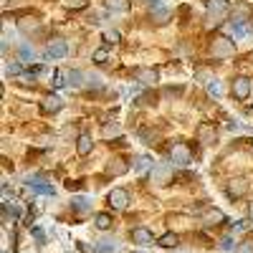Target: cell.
<instances>
[{
    "instance_id": "1",
    "label": "cell",
    "mask_w": 253,
    "mask_h": 253,
    "mask_svg": "<svg viewBox=\"0 0 253 253\" xmlns=\"http://www.w3.org/2000/svg\"><path fill=\"white\" fill-rule=\"evenodd\" d=\"M230 10L228 0H208V28H213L220 23V18Z\"/></svg>"
},
{
    "instance_id": "2",
    "label": "cell",
    "mask_w": 253,
    "mask_h": 253,
    "mask_svg": "<svg viewBox=\"0 0 253 253\" xmlns=\"http://www.w3.org/2000/svg\"><path fill=\"white\" fill-rule=\"evenodd\" d=\"M170 160H172L175 165L185 167V165L193 162V152H190V147H187L185 142H177V144H172V150H170Z\"/></svg>"
},
{
    "instance_id": "3",
    "label": "cell",
    "mask_w": 253,
    "mask_h": 253,
    "mask_svg": "<svg viewBox=\"0 0 253 253\" xmlns=\"http://www.w3.org/2000/svg\"><path fill=\"white\" fill-rule=\"evenodd\" d=\"M233 51H236V46L230 38H215L213 43H210V53L215 58H228V56H233Z\"/></svg>"
},
{
    "instance_id": "4",
    "label": "cell",
    "mask_w": 253,
    "mask_h": 253,
    "mask_svg": "<svg viewBox=\"0 0 253 253\" xmlns=\"http://www.w3.org/2000/svg\"><path fill=\"white\" fill-rule=\"evenodd\" d=\"M248 193V180L246 177H233L228 182V195L230 198H243Z\"/></svg>"
},
{
    "instance_id": "5",
    "label": "cell",
    "mask_w": 253,
    "mask_h": 253,
    "mask_svg": "<svg viewBox=\"0 0 253 253\" xmlns=\"http://www.w3.org/2000/svg\"><path fill=\"white\" fill-rule=\"evenodd\" d=\"M66 53H69V46H66V41H61V38L51 41V43L46 46V56L48 58H63Z\"/></svg>"
},
{
    "instance_id": "6",
    "label": "cell",
    "mask_w": 253,
    "mask_h": 253,
    "mask_svg": "<svg viewBox=\"0 0 253 253\" xmlns=\"http://www.w3.org/2000/svg\"><path fill=\"white\" fill-rule=\"evenodd\" d=\"M109 203H112V208H117V210H124V208H126V203H129V195H126V190H122V187H114L112 193H109Z\"/></svg>"
},
{
    "instance_id": "7",
    "label": "cell",
    "mask_w": 253,
    "mask_h": 253,
    "mask_svg": "<svg viewBox=\"0 0 253 253\" xmlns=\"http://www.w3.org/2000/svg\"><path fill=\"white\" fill-rule=\"evenodd\" d=\"M233 94H236L238 99H248V96H251V79L238 76V79L233 81Z\"/></svg>"
},
{
    "instance_id": "8",
    "label": "cell",
    "mask_w": 253,
    "mask_h": 253,
    "mask_svg": "<svg viewBox=\"0 0 253 253\" xmlns=\"http://www.w3.org/2000/svg\"><path fill=\"white\" fill-rule=\"evenodd\" d=\"M251 18V5L248 3H238L233 8V23H248Z\"/></svg>"
},
{
    "instance_id": "9",
    "label": "cell",
    "mask_w": 253,
    "mask_h": 253,
    "mask_svg": "<svg viewBox=\"0 0 253 253\" xmlns=\"http://www.w3.org/2000/svg\"><path fill=\"white\" fill-rule=\"evenodd\" d=\"M213 139H215V129L210 124H200L198 126V142H203V144H213Z\"/></svg>"
},
{
    "instance_id": "10",
    "label": "cell",
    "mask_w": 253,
    "mask_h": 253,
    "mask_svg": "<svg viewBox=\"0 0 253 253\" xmlns=\"http://www.w3.org/2000/svg\"><path fill=\"white\" fill-rule=\"evenodd\" d=\"M91 150H94V142H91V137H89V134H81V137L76 139V152H79L81 157H86Z\"/></svg>"
},
{
    "instance_id": "11",
    "label": "cell",
    "mask_w": 253,
    "mask_h": 253,
    "mask_svg": "<svg viewBox=\"0 0 253 253\" xmlns=\"http://www.w3.org/2000/svg\"><path fill=\"white\" fill-rule=\"evenodd\" d=\"M132 241L139 243V246H147V243H152V233L147 228H134L132 230Z\"/></svg>"
},
{
    "instance_id": "12",
    "label": "cell",
    "mask_w": 253,
    "mask_h": 253,
    "mask_svg": "<svg viewBox=\"0 0 253 253\" xmlns=\"http://www.w3.org/2000/svg\"><path fill=\"white\" fill-rule=\"evenodd\" d=\"M160 76H157V71L155 69H137V81L139 84H155Z\"/></svg>"
},
{
    "instance_id": "13",
    "label": "cell",
    "mask_w": 253,
    "mask_h": 253,
    "mask_svg": "<svg viewBox=\"0 0 253 253\" xmlns=\"http://www.w3.org/2000/svg\"><path fill=\"white\" fill-rule=\"evenodd\" d=\"M223 220H225V215L220 213L218 208H213V210H208V213L203 215V223H205V225H215V223H223Z\"/></svg>"
},
{
    "instance_id": "14",
    "label": "cell",
    "mask_w": 253,
    "mask_h": 253,
    "mask_svg": "<svg viewBox=\"0 0 253 253\" xmlns=\"http://www.w3.org/2000/svg\"><path fill=\"white\" fill-rule=\"evenodd\" d=\"M58 109H63V99H61V96L53 94V96H48V99L43 101V112H51V114H53V112H58Z\"/></svg>"
},
{
    "instance_id": "15",
    "label": "cell",
    "mask_w": 253,
    "mask_h": 253,
    "mask_svg": "<svg viewBox=\"0 0 253 253\" xmlns=\"http://www.w3.org/2000/svg\"><path fill=\"white\" fill-rule=\"evenodd\" d=\"M152 167V157H147V155H139L137 160H134V172L137 175H142V172H147Z\"/></svg>"
},
{
    "instance_id": "16",
    "label": "cell",
    "mask_w": 253,
    "mask_h": 253,
    "mask_svg": "<svg viewBox=\"0 0 253 253\" xmlns=\"http://www.w3.org/2000/svg\"><path fill=\"white\" fill-rule=\"evenodd\" d=\"M225 31H230L236 38H246L251 33V26L248 23H233V26H225Z\"/></svg>"
},
{
    "instance_id": "17",
    "label": "cell",
    "mask_w": 253,
    "mask_h": 253,
    "mask_svg": "<svg viewBox=\"0 0 253 253\" xmlns=\"http://www.w3.org/2000/svg\"><path fill=\"white\" fill-rule=\"evenodd\" d=\"M112 223H114V220H112V215H109V213H99V215L94 218V225H96L99 230H109V228H112Z\"/></svg>"
},
{
    "instance_id": "18",
    "label": "cell",
    "mask_w": 253,
    "mask_h": 253,
    "mask_svg": "<svg viewBox=\"0 0 253 253\" xmlns=\"http://www.w3.org/2000/svg\"><path fill=\"white\" fill-rule=\"evenodd\" d=\"M152 20L155 23H167V20H170V10H165L162 5H155L152 8Z\"/></svg>"
},
{
    "instance_id": "19",
    "label": "cell",
    "mask_w": 253,
    "mask_h": 253,
    "mask_svg": "<svg viewBox=\"0 0 253 253\" xmlns=\"http://www.w3.org/2000/svg\"><path fill=\"white\" fill-rule=\"evenodd\" d=\"M33 190H36V193H41V195H53L56 193V190H53V185H46V182H38V180H31L28 182Z\"/></svg>"
},
{
    "instance_id": "20",
    "label": "cell",
    "mask_w": 253,
    "mask_h": 253,
    "mask_svg": "<svg viewBox=\"0 0 253 253\" xmlns=\"http://www.w3.org/2000/svg\"><path fill=\"white\" fill-rule=\"evenodd\" d=\"M96 251L99 253H117L119 251V243L117 241H99L96 243Z\"/></svg>"
},
{
    "instance_id": "21",
    "label": "cell",
    "mask_w": 253,
    "mask_h": 253,
    "mask_svg": "<svg viewBox=\"0 0 253 253\" xmlns=\"http://www.w3.org/2000/svg\"><path fill=\"white\" fill-rule=\"evenodd\" d=\"M107 172H109V175H124V172H126L124 160H112V162H109V167H107Z\"/></svg>"
},
{
    "instance_id": "22",
    "label": "cell",
    "mask_w": 253,
    "mask_h": 253,
    "mask_svg": "<svg viewBox=\"0 0 253 253\" xmlns=\"http://www.w3.org/2000/svg\"><path fill=\"white\" fill-rule=\"evenodd\" d=\"M71 205H74V210H79V213H86L91 203H89V198L79 195V198H74V200H71Z\"/></svg>"
},
{
    "instance_id": "23",
    "label": "cell",
    "mask_w": 253,
    "mask_h": 253,
    "mask_svg": "<svg viewBox=\"0 0 253 253\" xmlns=\"http://www.w3.org/2000/svg\"><path fill=\"white\" fill-rule=\"evenodd\" d=\"M208 94H210V96H220V94H223V84H220L218 79H210V81H208Z\"/></svg>"
},
{
    "instance_id": "24",
    "label": "cell",
    "mask_w": 253,
    "mask_h": 253,
    "mask_svg": "<svg viewBox=\"0 0 253 253\" xmlns=\"http://www.w3.org/2000/svg\"><path fill=\"white\" fill-rule=\"evenodd\" d=\"M160 246H162V248H175V246H177V236H175V233H165V236L160 238Z\"/></svg>"
},
{
    "instance_id": "25",
    "label": "cell",
    "mask_w": 253,
    "mask_h": 253,
    "mask_svg": "<svg viewBox=\"0 0 253 253\" xmlns=\"http://www.w3.org/2000/svg\"><path fill=\"white\" fill-rule=\"evenodd\" d=\"M66 79H69V84H71V86H81V79H84V74L81 71H66Z\"/></svg>"
},
{
    "instance_id": "26",
    "label": "cell",
    "mask_w": 253,
    "mask_h": 253,
    "mask_svg": "<svg viewBox=\"0 0 253 253\" xmlns=\"http://www.w3.org/2000/svg\"><path fill=\"white\" fill-rule=\"evenodd\" d=\"M220 248L225 251V253H233L238 246H236V241H233V236H225L223 241H220Z\"/></svg>"
},
{
    "instance_id": "27",
    "label": "cell",
    "mask_w": 253,
    "mask_h": 253,
    "mask_svg": "<svg viewBox=\"0 0 253 253\" xmlns=\"http://www.w3.org/2000/svg\"><path fill=\"white\" fill-rule=\"evenodd\" d=\"M20 58H23V61H31V58H36V51H33V46H28V43H23V46H20Z\"/></svg>"
},
{
    "instance_id": "28",
    "label": "cell",
    "mask_w": 253,
    "mask_h": 253,
    "mask_svg": "<svg viewBox=\"0 0 253 253\" xmlns=\"http://www.w3.org/2000/svg\"><path fill=\"white\" fill-rule=\"evenodd\" d=\"M126 5H129L126 0H107V8L109 10H126Z\"/></svg>"
},
{
    "instance_id": "29",
    "label": "cell",
    "mask_w": 253,
    "mask_h": 253,
    "mask_svg": "<svg viewBox=\"0 0 253 253\" xmlns=\"http://www.w3.org/2000/svg\"><path fill=\"white\" fill-rule=\"evenodd\" d=\"M66 5H69L71 10H81V8L89 5V0H66Z\"/></svg>"
},
{
    "instance_id": "30",
    "label": "cell",
    "mask_w": 253,
    "mask_h": 253,
    "mask_svg": "<svg viewBox=\"0 0 253 253\" xmlns=\"http://www.w3.org/2000/svg\"><path fill=\"white\" fill-rule=\"evenodd\" d=\"M107 58H109V51H107V48H99V51H94V61H96V63H104Z\"/></svg>"
},
{
    "instance_id": "31",
    "label": "cell",
    "mask_w": 253,
    "mask_h": 253,
    "mask_svg": "<svg viewBox=\"0 0 253 253\" xmlns=\"http://www.w3.org/2000/svg\"><path fill=\"white\" fill-rule=\"evenodd\" d=\"M20 28H23V31H36V28H38V20H33V18H26L23 23H20Z\"/></svg>"
},
{
    "instance_id": "32",
    "label": "cell",
    "mask_w": 253,
    "mask_h": 253,
    "mask_svg": "<svg viewBox=\"0 0 253 253\" xmlns=\"http://www.w3.org/2000/svg\"><path fill=\"white\" fill-rule=\"evenodd\" d=\"M117 134H119L117 124H107V126H104V137H117Z\"/></svg>"
},
{
    "instance_id": "33",
    "label": "cell",
    "mask_w": 253,
    "mask_h": 253,
    "mask_svg": "<svg viewBox=\"0 0 253 253\" xmlns=\"http://www.w3.org/2000/svg\"><path fill=\"white\" fill-rule=\"evenodd\" d=\"M5 74H8V76H20V66H18V63H8Z\"/></svg>"
},
{
    "instance_id": "34",
    "label": "cell",
    "mask_w": 253,
    "mask_h": 253,
    "mask_svg": "<svg viewBox=\"0 0 253 253\" xmlns=\"http://www.w3.org/2000/svg\"><path fill=\"white\" fill-rule=\"evenodd\" d=\"M104 41H109V43H119V33L117 31H107V33H104Z\"/></svg>"
},
{
    "instance_id": "35",
    "label": "cell",
    "mask_w": 253,
    "mask_h": 253,
    "mask_svg": "<svg viewBox=\"0 0 253 253\" xmlns=\"http://www.w3.org/2000/svg\"><path fill=\"white\" fill-rule=\"evenodd\" d=\"M236 253H253V243H251V241H246V243H241V246L236 248Z\"/></svg>"
},
{
    "instance_id": "36",
    "label": "cell",
    "mask_w": 253,
    "mask_h": 253,
    "mask_svg": "<svg viewBox=\"0 0 253 253\" xmlns=\"http://www.w3.org/2000/svg\"><path fill=\"white\" fill-rule=\"evenodd\" d=\"M248 213H251V220H253V203H251V208H248Z\"/></svg>"
},
{
    "instance_id": "37",
    "label": "cell",
    "mask_w": 253,
    "mask_h": 253,
    "mask_svg": "<svg viewBox=\"0 0 253 253\" xmlns=\"http://www.w3.org/2000/svg\"><path fill=\"white\" fill-rule=\"evenodd\" d=\"M142 3H155V0H142Z\"/></svg>"
},
{
    "instance_id": "38",
    "label": "cell",
    "mask_w": 253,
    "mask_h": 253,
    "mask_svg": "<svg viewBox=\"0 0 253 253\" xmlns=\"http://www.w3.org/2000/svg\"><path fill=\"white\" fill-rule=\"evenodd\" d=\"M137 253H147V251H137Z\"/></svg>"
}]
</instances>
